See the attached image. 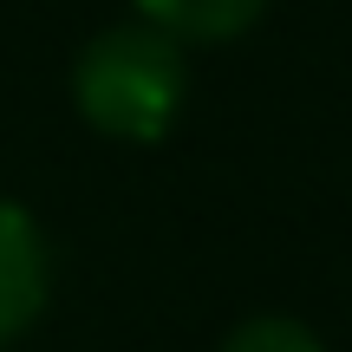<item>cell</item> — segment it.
<instances>
[{
	"label": "cell",
	"mask_w": 352,
	"mask_h": 352,
	"mask_svg": "<svg viewBox=\"0 0 352 352\" xmlns=\"http://www.w3.org/2000/svg\"><path fill=\"white\" fill-rule=\"evenodd\" d=\"M222 352H320V340L294 320H248Z\"/></svg>",
	"instance_id": "4"
},
{
	"label": "cell",
	"mask_w": 352,
	"mask_h": 352,
	"mask_svg": "<svg viewBox=\"0 0 352 352\" xmlns=\"http://www.w3.org/2000/svg\"><path fill=\"white\" fill-rule=\"evenodd\" d=\"M39 300H46V241L33 215L0 202V346L39 314Z\"/></svg>",
	"instance_id": "2"
},
{
	"label": "cell",
	"mask_w": 352,
	"mask_h": 352,
	"mask_svg": "<svg viewBox=\"0 0 352 352\" xmlns=\"http://www.w3.org/2000/svg\"><path fill=\"white\" fill-rule=\"evenodd\" d=\"M267 0H138V13L151 26H164V33L183 46V39H196V46H215V39H235L254 26V13H261Z\"/></svg>",
	"instance_id": "3"
},
{
	"label": "cell",
	"mask_w": 352,
	"mask_h": 352,
	"mask_svg": "<svg viewBox=\"0 0 352 352\" xmlns=\"http://www.w3.org/2000/svg\"><path fill=\"white\" fill-rule=\"evenodd\" d=\"M78 111L104 131V138H131L151 144L164 138V124L183 104V52L164 26L138 20V26H111L85 46L72 72Z\"/></svg>",
	"instance_id": "1"
}]
</instances>
